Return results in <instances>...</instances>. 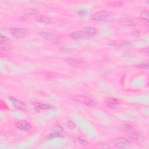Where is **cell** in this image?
<instances>
[{
	"label": "cell",
	"instance_id": "13",
	"mask_svg": "<svg viewBox=\"0 0 149 149\" xmlns=\"http://www.w3.org/2000/svg\"><path fill=\"white\" fill-rule=\"evenodd\" d=\"M106 104L109 108H114L116 105L120 104L121 102L119 100L115 98H108L106 101Z\"/></svg>",
	"mask_w": 149,
	"mask_h": 149
},
{
	"label": "cell",
	"instance_id": "22",
	"mask_svg": "<svg viewBox=\"0 0 149 149\" xmlns=\"http://www.w3.org/2000/svg\"><path fill=\"white\" fill-rule=\"evenodd\" d=\"M66 125H67L68 127L69 128L71 129H74V128L76 127V125H75V123H74V122H73L72 121H70V120L68 121V122H67Z\"/></svg>",
	"mask_w": 149,
	"mask_h": 149
},
{
	"label": "cell",
	"instance_id": "1",
	"mask_svg": "<svg viewBox=\"0 0 149 149\" xmlns=\"http://www.w3.org/2000/svg\"><path fill=\"white\" fill-rule=\"evenodd\" d=\"M113 17V13L108 10H101L97 12L92 16V19L96 21L107 22Z\"/></svg>",
	"mask_w": 149,
	"mask_h": 149
},
{
	"label": "cell",
	"instance_id": "25",
	"mask_svg": "<svg viewBox=\"0 0 149 149\" xmlns=\"http://www.w3.org/2000/svg\"><path fill=\"white\" fill-rule=\"evenodd\" d=\"M86 13V10H79V11L78 12L79 15H84Z\"/></svg>",
	"mask_w": 149,
	"mask_h": 149
},
{
	"label": "cell",
	"instance_id": "17",
	"mask_svg": "<svg viewBox=\"0 0 149 149\" xmlns=\"http://www.w3.org/2000/svg\"><path fill=\"white\" fill-rule=\"evenodd\" d=\"M52 130L53 132H57V133H61L62 132H63V128L62 127V126L60 125H54L52 127Z\"/></svg>",
	"mask_w": 149,
	"mask_h": 149
},
{
	"label": "cell",
	"instance_id": "9",
	"mask_svg": "<svg viewBox=\"0 0 149 149\" xmlns=\"http://www.w3.org/2000/svg\"><path fill=\"white\" fill-rule=\"evenodd\" d=\"M65 61L69 65L73 66H76V67L81 66L84 64V62L82 61L81 60L74 59V58H69V59H65Z\"/></svg>",
	"mask_w": 149,
	"mask_h": 149
},
{
	"label": "cell",
	"instance_id": "19",
	"mask_svg": "<svg viewBox=\"0 0 149 149\" xmlns=\"http://www.w3.org/2000/svg\"><path fill=\"white\" fill-rule=\"evenodd\" d=\"M148 12L147 10H143L140 13V16L143 19L148 20V17H149V15H148Z\"/></svg>",
	"mask_w": 149,
	"mask_h": 149
},
{
	"label": "cell",
	"instance_id": "23",
	"mask_svg": "<svg viewBox=\"0 0 149 149\" xmlns=\"http://www.w3.org/2000/svg\"><path fill=\"white\" fill-rule=\"evenodd\" d=\"M78 142L82 146H86L88 144V143L85 140H84L83 139H81V138L78 139Z\"/></svg>",
	"mask_w": 149,
	"mask_h": 149
},
{
	"label": "cell",
	"instance_id": "10",
	"mask_svg": "<svg viewBox=\"0 0 149 149\" xmlns=\"http://www.w3.org/2000/svg\"><path fill=\"white\" fill-rule=\"evenodd\" d=\"M86 36L94 37L97 34V30L95 27H86L83 30Z\"/></svg>",
	"mask_w": 149,
	"mask_h": 149
},
{
	"label": "cell",
	"instance_id": "7",
	"mask_svg": "<svg viewBox=\"0 0 149 149\" xmlns=\"http://www.w3.org/2000/svg\"><path fill=\"white\" fill-rule=\"evenodd\" d=\"M39 35L41 37L45 40L53 42H56L58 41L57 36L53 33L49 31H41Z\"/></svg>",
	"mask_w": 149,
	"mask_h": 149
},
{
	"label": "cell",
	"instance_id": "2",
	"mask_svg": "<svg viewBox=\"0 0 149 149\" xmlns=\"http://www.w3.org/2000/svg\"><path fill=\"white\" fill-rule=\"evenodd\" d=\"M122 129L128 134V137L133 141H137L140 138V135L136 130L130 125L125 124L122 126Z\"/></svg>",
	"mask_w": 149,
	"mask_h": 149
},
{
	"label": "cell",
	"instance_id": "21",
	"mask_svg": "<svg viewBox=\"0 0 149 149\" xmlns=\"http://www.w3.org/2000/svg\"><path fill=\"white\" fill-rule=\"evenodd\" d=\"M110 5H111L113 6H120L122 4L123 2L120 1H111L109 2Z\"/></svg>",
	"mask_w": 149,
	"mask_h": 149
},
{
	"label": "cell",
	"instance_id": "24",
	"mask_svg": "<svg viewBox=\"0 0 149 149\" xmlns=\"http://www.w3.org/2000/svg\"><path fill=\"white\" fill-rule=\"evenodd\" d=\"M0 40H1V44H3V43L5 42L6 40H8V38H7V37H5V36H1Z\"/></svg>",
	"mask_w": 149,
	"mask_h": 149
},
{
	"label": "cell",
	"instance_id": "12",
	"mask_svg": "<svg viewBox=\"0 0 149 149\" xmlns=\"http://www.w3.org/2000/svg\"><path fill=\"white\" fill-rule=\"evenodd\" d=\"M119 23L125 26H134L136 25V23L130 19H122L119 20Z\"/></svg>",
	"mask_w": 149,
	"mask_h": 149
},
{
	"label": "cell",
	"instance_id": "5",
	"mask_svg": "<svg viewBox=\"0 0 149 149\" xmlns=\"http://www.w3.org/2000/svg\"><path fill=\"white\" fill-rule=\"evenodd\" d=\"M9 31L12 36L16 38H24L27 34L26 30L19 27H12L9 30Z\"/></svg>",
	"mask_w": 149,
	"mask_h": 149
},
{
	"label": "cell",
	"instance_id": "3",
	"mask_svg": "<svg viewBox=\"0 0 149 149\" xmlns=\"http://www.w3.org/2000/svg\"><path fill=\"white\" fill-rule=\"evenodd\" d=\"M113 145L119 148H125L128 147L130 144V141L123 137H118L113 139Z\"/></svg>",
	"mask_w": 149,
	"mask_h": 149
},
{
	"label": "cell",
	"instance_id": "11",
	"mask_svg": "<svg viewBox=\"0 0 149 149\" xmlns=\"http://www.w3.org/2000/svg\"><path fill=\"white\" fill-rule=\"evenodd\" d=\"M70 37L74 40L81 39L86 37V35L83 32V31H76L74 32H72L70 34Z\"/></svg>",
	"mask_w": 149,
	"mask_h": 149
},
{
	"label": "cell",
	"instance_id": "6",
	"mask_svg": "<svg viewBox=\"0 0 149 149\" xmlns=\"http://www.w3.org/2000/svg\"><path fill=\"white\" fill-rule=\"evenodd\" d=\"M10 101L12 103V104L17 109H19L20 110H22V111H26L28 109V107L27 105L23 101L19 100L17 99H16L15 97H9Z\"/></svg>",
	"mask_w": 149,
	"mask_h": 149
},
{
	"label": "cell",
	"instance_id": "15",
	"mask_svg": "<svg viewBox=\"0 0 149 149\" xmlns=\"http://www.w3.org/2000/svg\"><path fill=\"white\" fill-rule=\"evenodd\" d=\"M36 21L42 23H49L51 22V19L45 15H40L36 17Z\"/></svg>",
	"mask_w": 149,
	"mask_h": 149
},
{
	"label": "cell",
	"instance_id": "4",
	"mask_svg": "<svg viewBox=\"0 0 149 149\" xmlns=\"http://www.w3.org/2000/svg\"><path fill=\"white\" fill-rule=\"evenodd\" d=\"M74 100L78 102H80L81 104H83L87 105V106L94 107L96 104V102L94 100H92L91 98H90L86 95H76L74 97Z\"/></svg>",
	"mask_w": 149,
	"mask_h": 149
},
{
	"label": "cell",
	"instance_id": "14",
	"mask_svg": "<svg viewBox=\"0 0 149 149\" xmlns=\"http://www.w3.org/2000/svg\"><path fill=\"white\" fill-rule=\"evenodd\" d=\"M34 105L36 108L39 109H42V110H47V109H50L53 108V107L51 105L47 104H45V103H41V102H36L34 103Z\"/></svg>",
	"mask_w": 149,
	"mask_h": 149
},
{
	"label": "cell",
	"instance_id": "26",
	"mask_svg": "<svg viewBox=\"0 0 149 149\" xmlns=\"http://www.w3.org/2000/svg\"><path fill=\"white\" fill-rule=\"evenodd\" d=\"M137 34H140V33H139V31H134V32L132 33V35H133V36H134V37H139V36L137 35Z\"/></svg>",
	"mask_w": 149,
	"mask_h": 149
},
{
	"label": "cell",
	"instance_id": "16",
	"mask_svg": "<svg viewBox=\"0 0 149 149\" xmlns=\"http://www.w3.org/2000/svg\"><path fill=\"white\" fill-rule=\"evenodd\" d=\"M24 13L26 15H37L39 13V10L35 8H28L24 10Z\"/></svg>",
	"mask_w": 149,
	"mask_h": 149
},
{
	"label": "cell",
	"instance_id": "18",
	"mask_svg": "<svg viewBox=\"0 0 149 149\" xmlns=\"http://www.w3.org/2000/svg\"><path fill=\"white\" fill-rule=\"evenodd\" d=\"M135 67L139 69H148V63H140L135 65Z\"/></svg>",
	"mask_w": 149,
	"mask_h": 149
},
{
	"label": "cell",
	"instance_id": "20",
	"mask_svg": "<svg viewBox=\"0 0 149 149\" xmlns=\"http://www.w3.org/2000/svg\"><path fill=\"white\" fill-rule=\"evenodd\" d=\"M63 137L62 134L61 133H57V132H52L51 134H50L48 136L49 138H55V137Z\"/></svg>",
	"mask_w": 149,
	"mask_h": 149
},
{
	"label": "cell",
	"instance_id": "8",
	"mask_svg": "<svg viewBox=\"0 0 149 149\" xmlns=\"http://www.w3.org/2000/svg\"><path fill=\"white\" fill-rule=\"evenodd\" d=\"M15 126L18 129L25 132L30 131L31 129V125H30V123L23 120L17 121L16 123Z\"/></svg>",
	"mask_w": 149,
	"mask_h": 149
}]
</instances>
